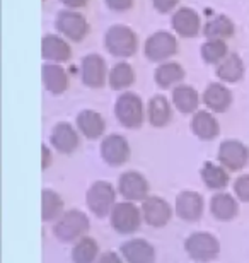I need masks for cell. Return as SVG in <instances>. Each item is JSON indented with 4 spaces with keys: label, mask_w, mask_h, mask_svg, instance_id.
<instances>
[{
    "label": "cell",
    "mask_w": 249,
    "mask_h": 263,
    "mask_svg": "<svg viewBox=\"0 0 249 263\" xmlns=\"http://www.w3.org/2000/svg\"><path fill=\"white\" fill-rule=\"evenodd\" d=\"M91 228L89 217L82 210L72 209L67 210L60 215V219L55 220V228H53V234L63 243H73L86 236V233Z\"/></svg>",
    "instance_id": "6da1fadb"
},
{
    "label": "cell",
    "mask_w": 249,
    "mask_h": 263,
    "mask_svg": "<svg viewBox=\"0 0 249 263\" xmlns=\"http://www.w3.org/2000/svg\"><path fill=\"white\" fill-rule=\"evenodd\" d=\"M87 207L98 217L111 215L116 205V192L111 183L108 181H96L92 183L86 195Z\"/></svg>",
    "instance_id": "7a4b0ae2"
},
{
    "label": "cell",
    "mask_w": 249,
    "mask_h": 263,
    "mask_svg": "<svg viewBox=\"0 0 249 263\" xmlns=\"http://www.w3.org/2000/svg\"><path fill=\"white\" fill-rule=\"evenodd\" d=\"M184 250L189 258L197 260L200 263H206L215 260L220 253L219 239L210 233H193L184 241Z\"/></svg>",
    "instance_id": "3957f363"
},
{
    "label": "cell",
    "mask_w": 249,
    "mask_h": 263,
    "mask_svg": "<svg viewBox=\"0 0 249 263\" xmlns=\"http://www.w3.org/2000/svg\"><path fill=\"white\" fill-rule=\"evenodd\" d=\"M111 226L120 234H131L140 229L142 224V210L133 202H120L114 205L111 212Z\"/></svg>",
    "instance_id": "277c9868"
},
{
    "label": "cell",
    "mask_w": 249,
    "mask_h": 263,
    "mask_svg": "<svg viewBox=\"0 0 249 263\" xmlns=\"http://www.w3.org/2000/svg\"><path fill=\"white\" fill-rule=\"evenodd\" d=\"M114 113L118 122L126 128H139L144 122V104L137 94L125 92L116 101Z\"/></svg>",
    "instance_id": "5b68a950"
},
{
    "label": "cell",
    "mask_w": 249,
    "mask_h": 263,
    "mask_svg": "<svg viewBox=\"0 0 249 263\" xmlns=\"http://www.w3.org/2000/svg\"><path fill=\"white\" fill-rule=\"evenodd\" d=\"M106 46L116 57H130L137 50V36L126 26H113L106 33Z\"/></svg>",
    "instance_id": "8992f818"
},
{
    "label": "cell",
    "mask_w": 249,
    "mask_h": 263,
    "mask_svg": "<svg viewBox=\"0 0 249 263\" xmlns=\"http://www.w3.org/2000/svg\"><path fill=\"white\" fill-rule=\"evenodd\" d=\"M118 192L128 202H144L149 197V181L137 171H126L118 180Z\"/></svg>",
    "instance_id": "52a82bcc"
},
{
    "label": "cell",
    "mask_w": 249,
    "mask_h": 263,
    "mask_svg": "<svg viewBox=\"0 0 249 263\" xmlns=\"http://www.w3.org/2000/svg\"><path fill=\"white\" fill-rule=\"evenodd\" d=\"M142 217L150 228H164L173 217V209L166 200L161 197H147L142 202Z\"/></svg>",
    "instance_id": "ba28073f"
},
{
    "label": "cell",
    "mask_w": 249,
    "mask_h": 263,
    "mask_svg": "<svg viewBox=\"0 0 249 263\" xmlns=\"http://www.w3.org/2000/svg\"><path fill=\"white\" fill-rule=\"evenodd\" d=\"M219 161L231 171L242 170L249 161V149L239 140H225L219 147Z\"/></svg>",
    "instance_id": "9c48e42d"
},
{
    "label": "cell",
    "mask_w": 249,
    "mask_h": 263,
    "mask_svg": "<svg viewBox=\"0 0 249 263\" xmlns=\"http://www.w3.org/2000/svg\"><path fill=\"white\" fill-rule=\"evenodd\" d=\"M101 156L109 166H121L130 159V145L125 137L109 135L101 144Z\"/></svg>",
    "instance_id": "30bf717a"
},
{
    "label": "cell",
    "mask_w": 249,
    "mask_h": 263,
    "mask_svg": "<svg viewBox=\"0 0 249 263\" xmlns=\"http://www.w3.org/2000/svg\"><path fill=\"white\" fill-rule=\"evenodd\" d=\"M178 51L176 38L169 33H156L145 43V55L154 62H161L169 59Z\"/></svg>",
    "instance_id": "8fae6325"
},
{
    "label": "cell",
    "mask_w": 249,
    "mask_h": 263,
    "mask_svg": "<svg viewBox=\"0 0 249 263\" xmlns=\"http://www.w3.org/2000/svg\"><path fill=\"white\" fill-rule=\"evenodd\" d=\"M203 197L198 192H181L176 198V214L179 219L195 222L203 214Z\"/></svg>",
    "instance_id": "7c38bea8"
},
{
    "label": "cell",
    "mask_w": 249,
    "mask_h": 263,
    "mask_svg": "<svg viewBox=\"0 0 249 263\" xmlns=\"http://www.w3.org/2000/svg\"><path fill=\"white\" fill-rule=\"evenodd\" d=\"M121 256L126 263H154L156 261V250L145 239H130L121 245Z\"/></svg>",
    "instance_id": "4fadbf2b"
},
{
    "label": "cell",
    "mask_w": 249,
    "mask_h": 263,
    "mask_svg": "<svg viewBox=\"0 0 249 263\" xmlns=\"http://www.w3.org/2000/svg\"><path fill=\"white\" fill-rule=\"evenodd\" d=\"M82 81L86 86L99 89L106 82V65L99 55H87L82 60Z\"/></svg>",
    "instance_id": "5bb4252c"
},
{
    "label": "cell",
    "mask_w": 249,
    "mask_h": 263,
    "mask_svg": "<svg viewBox=\"0 0 249 263\" xmlns=\"http://www.w3.org/2000/svg\"><path fill=\"white\" fill-rule=\"evenodd\" d=\"M58 29L70 40L81 41L87 33V23L82 14L67 10V12H62L58 15Z\"/></svg>",
    "instance_id": "9a60e30c"
},
{
    "label": "cell",
    "mask_w": 249,
    "mask_h": 263,
    "mask_svg": "<svg viewBox=\"0 0 249 263\" xmlns=\"http://www.w3.org/2000/svg\"><path fill=\"white\" fill-rule=\"evenodd\" d=\"M50 140L51 145L62 154H70L79 147V134L68 123H58L53 128Z\"/></svg>",
    "instance_id": "2e32d148"
},
{
    "label": "cell",
    "mask_w": 249,
    "mask_h": 263,
    "mask_svg": "<svg viewBox=\"0 0 249 263\" xmlns=\"http://www.w3.org/2000/svg\"><path fill=\"white\" fill-rule=\"evenodd\" d=\"M77 127L82 132L84 137L94 140V139H99V137L104 134L106 123H104V118L101 117L99 113L92 111V109H84L77 117Z\"/></svg>",
    "instance_id": "e0dca14e"
},
{
    "label": "cell",
    "mask_w": 249,
    "mask_h": 263,
    "mask_svg": "<svg viewBox=\"0 0 249 263\" xmlns=\"http://www.w3.org/2000/svg\"><path fill=\"white\" fill-rule=\"evenodd\" d=\"M173 28L176 29L178 34L184 36V38H191L197 36L200 31V17L195 10L184 7L179 9L173 17Z\"/></svg>",
    "instance_id": "ac0fdd59"
},
{
    "label": "cell",
    "mask_w": 249,
    "mask_h": 263,
    "mask_svg": "<svg viewBox=\"0 0 249 263\" xmlns=\"http://www.w3.org/2000/svg\"><path fill=\"white\" fill-rule=\"evenodd\" d=\"M210 210L215 219L232 220L237 214H239V205H237V200L234 197L222 192V193H217V195L212 197Z\"/></svg>",
    "instance_id": "d6986e66"
},
{
    "label": "cell",
    "mask_w": 249,
    "mask_h": 263,
    "mask_svg": "<svg viewBox=\"0 0 249 263\" xmlns=\"http://www.w3.org/2000/svg\"><path fill=\"white\" fill-rule=\"evenodd\" d=\"M203 101L212 111L224 113L231 106L232 96H231L229 89L225 86H222V84H210L203 94Z\"/></svg>",
    "instance_id": "ffe728a7"
},
{
    "label": "cell",
    "mask_w": 249,
    "mask_h": 263,
    "mask_svg": "<svg viewBox=\"0 0 249 263\" xmlns=\"http://www.w3.org/2000/svg\"><path fill=\"white\" fill-rule=\"evenodd\" d=\"M191 128L195 135L203 140H212L219 135V123L208 111H198L191 120Z\"/></svg>",
    "instance_id": "44dd1931"
},
{
    "label": "cell",
    "mask_w": 249,
    "mask_h": 263,
    "mask_svg": "<svg viewBox=\"0 0 249 263\" xmlns=\"http://www.w3.org/2000/svg\"><path fill=\"white\" fill-rule=\"evenodd\" d=\"M43 82L46 89L53 94H62L67 91L68 87V77L67 72L63 70L60 65L46 64L43 67Z\"/></svg>",
    "instance_id": "7402d4cb"
},
{
    "label": "cell",
    "mask_w": 249,
    "mask_h": 263,
    "mask_svg": "<svg viewBox=\"0 0 249 263\" xmlns=\"http://www.w3.org/2000/svg\"><path fill=\"white\" fill-rule=\"evenodd\" d=\"M63 214V200L56 192L45 188L41 193V217L45 222H51V220L60 219Z\"/></svg>",
    "instance_id": "603a6c76"
},
{
    "label": "cell",
    "mask_w": 249,
    "mask_h": 263,
    "mask_svg": "<svg viewBox=\"0 0 249 263\" xmlns=\"http://www.w3.org/2000/svg\"><path fill=\"white\" fill-rule=\"evenodd\" d=\"M99 258V246L96 239L84 236L79 241H75V246L72 250V260L73 263H96Z\"/></svg>",
    "instance_id": "cb8c5ba5"
},
{
    "label": "cell",
    "mask_w": 249,
    "mask_h": 263,
    "mask_svg": "<svg viewBox=\"0 0 249 263\" xmlns=\"http://www.w3.org/2000/svg\"><path fill=\"white\" fill-rule=\"evenodd\" d=\"M147 117H149V122L154 127H166L169 120H171V106H169L167 99L164 96H154L149 103Z\"/></svg>",
    "instance_id": "d4e9b609"
},
{
    "label": "cell",
    "mask_w": 249,
    "mask_h": 263,
    "mask_svg": "<svg viewBox=\"0 0 249 263\" xmlns=\"http://www.w3.org/2000/svg\"><path fill=\"white\" fill-rule=\"evenodd\" d=\"M201 180L210 190H224L229 185V175L224 167L214 164V162H205L201 167Z\"/></svg>",
    "instance_id": "484cf974"
},
{
    "label": "cell",
    "mask_w": 249,
    "mask_h": 263,
    "mask_svg": "<svg viewBox=\"0 0 249 263\" xmlns=\"http://www.w3.org/2000/svg\"><path fill=\"white\" fill-rule=\"evenodd\" d=\"M43 57L46 60L65 62L70 59V46L58 36H45L43 38Z\"/></svg>",
    "instance_id": "4316f807"
},
{
    "label": "cell",
    "mask_w": 249,
    "mask_h": 263,
    "mask_svg": "<svg viewBox=\"0 0 249 263\" xmlns=\"http://www.w3.org/2000/svg\"><path fill=\"white\" fill-rule=\"evenodd\" d=\"M173 101L176 104V108L181 113L188 115L197 111L198 108V94L193 87L189 86H179L174 89L173 92Z\"/></svg>",
    "instance_id": "83f0119b"
},
{
    "label": "cell",
    "mask_w": 249,
    "mask_h": 263,
    "mask_svg": "<svg viewBox=\"0 0 249 263\" xmlns=\"http://www.w3.org/2000/svg\"><path fill=\"white\" fill-rule=\"evenodd\" d=\"M242 73H244V65L237 55L225 57L217 68V76L224 82H237L242 77Z\"/></svg>",
    "instance_id": "f1b7e54d"
},
{
    "label": "cell",
    "mask_w": 249,
    "mask_h": 263,
    "mask_svg": "<svg viewBox=\"0 0 249 263\" xmlns=\"http://www.w3.org/2000/svg\"><path fill=\"white\" fill-rule=\"evenodd\" d=\"M184 77V70L181 65H178L176 62H169V64L161 65L156 70V82L161 87H171L176 82H179Z\"/></svg>",
    "instance_id": "f546056e"
},
{
    "label": "cell",
    "mask_w": 249,
    "mask_h": 263,
    "mask_svg": "<svg viewBox=\"0 0 249 263\" xmlns=\"http://www.w3.org/2000/svg\"><path fill=\"white\" fill-rule=\"evenodd\" d=\"M205 34L212 40L229 38V36L234 34V24H232L231 19L225 17V15H219V17H215L206 23Z\"/></svg>",
    "instance_id": "4dcf8cb0"
},
{
    "label": "cell",
    "mask_w": 249,
    "mask_h": 263,
    "mask_svg": "<svg viewBox=\"0 0 249 263\" xmlns=\"http://www.w3.org/2000/svg\"><path fill=\"white\" fill-rule=\"evenodd\" d=\"M135 81L133 68L128 64H116L109 72V86L113 89H126Z\"/></svg>",
    "instance_id": "1f68e13d"
},
{
    "label": "cell",
    "mask_w": 249,
    "mask_h": 263,
    "mask_svg": "<svg viewBox=\"0 0 249 263\" xmlns=\"http://www.w3.org/2000/svg\"><path fill=\"white\" fill-rule=\"evenodd\" d=\"M225 53H227V46L222 40H210L208 43H205L201 46V57H203L205 62H208V64L222 62Z\"/></svg>",
    "instance_id": "d6a6232c"
},
{
    "label": "cell",
    "mask_w": 249,
    "mask_h": 263,
    "mask_svg": "<svg viewBox=\"0 0 249 263\" xmlns=\"http://www.w3.org/2000/svg\"><path fill=\"white\" fill-rule=\"evenodd\" d=\"M234 192L241 202L249 203V175H242L237 178L234 183Z\"/></svg>",
    "instance_id": "836d02e7"
},
{
    "label": "cell",
    "mask_w": 249,
    "mask_h": 263,
    "mask_svg": "<svg viewBox=\"0 0 249 263\" xmlns=\"http://www.w3.org/2000/svg\"><path fill=\"white\" fill-rule=\"evenodd\" d=\"M123 260L125 258H121V256L118 253H114V251H106V253L99 255L96 263H125Z\"/></svg>",
    "instance_id": "e575fe53"
},
{
    "label": "cell",
    "mask_w": 249,
    "mask_h": 263,
    "mask_svg": "<svg viewBox=\"0 0 249 263\" xmlns=\"http://www.w3.org/2000/svg\"><path fill=\"white\" fill-rule=\"evenodd\" d=\"M131 2L133 0H106V4L113 10H128L131 7Z\"/></svg>",
    "instance_id": "d590c367"
},
{
    "label": "cell",
    "mask_w": 249,
    "mask_h": 263,
    "mask_svg": "<svg viewBox=\"0 0 249 263\" xmlns=\"http://www.w3.org/2000/svg\"><path fill=\"white\" fill-rule=\"evenodd\" d=\"M178 0H154V5H156L157 10L161 12H169L171 9L176 7Z\"/></svg>",
    "instance_id": "8d00e7d4"
},
{
    "label": "cell",
    "mask_w": 249,
    "mask_h": 263,
    "mask_svg": "<svg viewBox=\"0 0 249 263\" xmlns=\"http://www.w3.org/2000/svg\"><path fill=\"white\" fill-rule=\"evenodd\" d=\"M51 164V154H50V149L46 145H43V161H41V166L43 170H48Z\"/></svg>",
    "instance_id": "74e56055"
},
{
    "label": "cell",
    "mask_w": 249,
    "mask_h": 263,
    "mask_svg": "<svg viewBox=\"0 0 249 263\" xmlns=\"http://www.w3.org/2000/svg\"><path fill=\"white\" fill-rule=\"evenodd\" d=\"M62 2L70 9H79V7H84L87 0H62Z\"/></svg>",
    "instance_id": "f35d334b"
}]
</instances>
